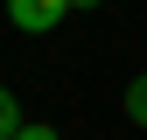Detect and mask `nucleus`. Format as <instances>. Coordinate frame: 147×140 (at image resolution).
<instances>
[{"mask_svg":"<svg viewBox=\"0 0 147 140\" xmlns=\"http://www.w3.org/2000/svg\"><path fill=\"white\" fill-rule=\"evenodd\" d=\"M70 7H77V0H7V21L21 28V35H49Z\"/></svg>","mask_w":147,"mask_h":140,"instance_id":"nucleus-1","label":"nucleus"},{"mask_svg":"<svg viewBox=\"0 0 147 140\" xmlns=\"http://www.w3.org/2000/svg\"><path fill=\"white\" fill-rule=\"evenodd\" d=\"M21 126H28V119H21V98H14L7 84H0V140H14Z\"/></svg>","mask_w":147,"mask_h":140,"instance_id":"nucleus-2","label":"nucleus"},{"mask_svg":"<svg viewBox=\"0 0 147 140\" xmlns=\"http://www.w3.org/2000/svg\"><path fill=\"white\" fill-rule=\"evenodd\" d=\"M126 119H133V126H147V77L126 84Z\"/></svg>","mask_w":147,"mask_h":140,"instance_id":"nucleus-3","label":"nucleus"},{"mask_svg":"<svg viewBox=\"0 0 147 140\" xmlns=\"http://www.w3.org/2000/svg\"><path fill=\"white\" fill-rule=\"evenodd\" d=\"M14 140H56V126H42V119H28V126L14 133Z\"/></svg>","mask_w":147,"mask_h":140,"instance_id":"nucleus-4","label":"nucleus"}]
</instances>
